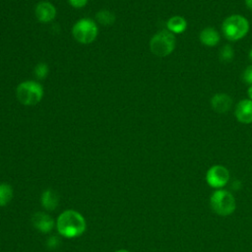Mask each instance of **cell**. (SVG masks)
Listing matches in <instances>:
<instances>
[{"instance_id": "cell-14", "label": "cell", "mask_w": 252, "mask_h": 252, "mask_svg": "<svg viewBox=\"0 0 252 252\" xmlns=\"http://www.w3.org/2000/svg\"><path fill=\"white\" fill-rule=\"evenodd\" d=\"M40 200H41L42 207L44 209H46L47 211L55 210L57 205H58V201H59L57 194L53 190H51V189L45 190L42 193Z\"/></svg>"}, {"instance_id": "cell-2", "label": "cell", "mask_w": 252, "mask_h": 252, "mask_svg": "<svg viewBox=\"0 0 252 252\" xmlns=\"http://www.w3.org/2000/svg\"><path fill=\"white\" fill-rule=\"evenodd\" d=\"M210 207L218 216L227 217L234 213L236 200L228 190L216 189L210 196Z\"/></svg>"}, {"instance_id": "cell-25", "label": "cell", "mask_w": 252, "mask_h": 252, "mask_svg": "<svg viewBox=\"0 0 252 252\" xmlns=\"http://www.w3.org/2000/svg\"><path fill=\"white\" fill-rule=\"evenodd\" d=\"M116 252H129V251H127V250H124V249H120V250H117Z\"/></svg>"}, {"instance_id": "cell-13", "label": "cell", "mask_w": 252, "mask_h": 252, "mask_svg": "<svg viewBox=\"0 0 252 252\" xmlns=\"http://www.w3.org/2000/svg\"><path fill=\"white\" fill-rule=\"evenodd\" d=\"M166 28L172 33H181L186 30L187 22L181 16H173L167 20Z\"/></svg>"}, {"instance_id": "cell-9", "label": "cell", "mask_w": 252, "mask_h": 252, "mask_svg": "<svg viewBox=\"0 0 252 252\" xmlns=\"http://www.w3.org/2000/svg\"><path fill=\"white\" fill-rule=\"evenodd\" d=\"M236 119L243 124L252 123V100L242 99L240 100L235 108Z\"/></svg>"}, {"instance_id": "cell-15", "label": "cell", "mask_w": 252, "mask_h": 252, "mask_svg": "<svg viewBox=\"0 0 252 252\" xmlns=\"http://www.w3.org/2000/svg\"><path fill=\"white\" fill-rule=\"evenodd\" d=\"M13 190L9 184H0V206H6L12 199Z\"/></svg>"}, {"instance_id": "cell-4", "label": "cell", "mask_w": 252, "mask_h": 252, "mask_svg": "<svg viewBox=\"0 0 252 252\" xmlns=\"http://www.w3.org/2000/svg\"><path fill=\"white\" fill-rule=\"evenodd\" d=\"M18 100L24 105H34L38 103L43 96V89L40 84L33 81L21 83L16 90Z\"/></svg>"}, {"instance_id": "cell-21", "label": "cell", "mask_w": 252, "mask_h": 252, "mask_svg": "<svg viewBox=\"0 0 252 252\" xmlns=\"http://www.w3.org/2000/svg\"><path fill=\"white\" fill-rule=\"evenodd\" d=\"M58 244H59V240H58V238H57L56 236H51V237H49L48 240H47V246H48L49 248H51V249L57 247Z\"/></svg>"}, {"instance_id": "cell-18", "label": "cell", "mask_w": 252, "mask_h": 252, "mask_svg": "<svg viewBox=\"0 0 252 252\" xmlns=\"http://www.w3.org/2000/svg\"><path fill=\"white\" fill-rule=\"evenodd\" d=\"M48 66L45 64V63H43V62H41V63H38L36 66H35V68H34V73H35V75H36V77L38 78V79H44V78H46V76H47V74H48Z\"/></svg>"}, {"instance_id": "cell-12", "label": "cell", "mask_w": 252, "mask_h": 252, "mask_svg": "<svg viewBox=\"0 0 252 252\" xmlns=\"http://www.w3.org/2000/svg\"><path fill=\"white\" fill-rule=\"evenodd\" d=\"M199 38L204 45L216 46L220 42V36L217 30L212 27H207L201 31Z\"/></svg>"}, {"instance_id": "cell-20", "label": "cell", "mask_w": 252, "mask_h": 252, "mask_svg": "<svg viewBox=\"0 0 252 252\" xmlns=\"http://www.w3.org/2000/svg\"><path fill=\"white\" fill-rule=\"evenodd\" d=\"M70 5L74 8H82L86 6L88 0H68Z\"/></svg>"}, {"instance_id": "cell-7", "label": "cell", "mask_w": 252, "mask_h": 252, "mask_svg": "<svg viewBox=\"0 0 252 252\" xmlns=\"http://www.w3.org/2000/svg\"><path fill=\"white\" fill-rule=\"evenodd\" d=\"M230 179L228 169L220 164L211 166L206 173V182L214 189H221Z\"/></svg>"}, {"instance_id": "cell-16", "label": "cell", "mask_w": 252, "mask_h": 252, "mask_svg": "<svg viewBox=\"0 0 252 252\" xmlns=\"http://www.w3.org/2000/svg\"><path fill=\"white\" fill-rule=\"evenodd\" d=\"M96 21L103 26H110L115 22V16L110 11L101 10L95 15Z\"/></svg>"}, {"instance_id": "cell-6", "label": "cell", "mask_w": 252, "mask_h": 252, "mask_svg": "<svg viewBox=\"0 0 252 252\" xmlns=\"http://www.w3.org/2000/svg\"><path fill=\"white\" fill-rule=\"evenodd\" d=\"M98 32L96 24L91 19L79 20L72 29L74 38L83 44H89L93 42Z\"/></svg>"}, {"instance_id": "cell-24", "label": "cell", "mask_w": 252, "mask_h": 252, "mask_svg": "<svg viewBox=\"0 0 252 252\" xmlns=\"http://www.w3.org/2000/svg\"><path fill=\"white\" fill-rule=\"evenodd\" d=\"M249 58H250V60L252 61V49H251L250 52H249Z\"/></svg>"}, {"instance_id": "cell-10", "label": "cell", "mask_w": 252, "mask_h": 252, "mask_svg": "<svg viewBox=\"0 0 252 252\" xmlns=\"http://www.w3.org/2000/svg\"><path fill=\"white\" fill-rule=\"evenodd\" d=\"M32 222L37 230L43 233L49 232L54 225V221L52 218L49 215L41 212H38L32 216Z\"/></svg>"}, {"instance_id": "cell-11", "label": "cell", "mask_w": 252, "mask_h": 252, "mask_svg": "<svg viewBox=\"0 0 252 252\" xmlns=\"http://www.w3.org/2000/svg\"><path fill=\"white\" fill-rule=\"evenodd\" d=\"M232 105V98L226 94H217L211 98V106L218 113H225Z\"/></svg>"}, {"instance_id": "cell-23", "label": "cell", "mask_w": 252, "mask_h": 252, "mask_svg": "<svg viewBox=\"0 0 252 252\" xmlns=\"http://www.w3.org/2000/svg\"><path fill=\"white\" fill-rule=\"evenodd\" d=\"M247 94H248V96H249V99L252 100V85H250V87L248 88V91H247Z\"/></svg>"}, {"instance_id": "cell-1", "label": "cell", "mask_w": 252, "mask_h": 252, "mask_svg": "<svg viewBox=\"0 0 252 252\" xmlns=\"http://www.w3.org/2000/svg\"><path fill=\"white\" fill-rule=\"evenodd\" d=\"M56 225L58 232L68 238L77 237L86 229L84 217L74 210H67L61 213L57 219Z\"/></svg>"}, {"instance_id": "cell-8", "label": "cell", "mask_w": 252, "mask_h": 252, "mask_svg": "<svg viewBox=\"0 0 252 252\" xmlns=\"http://www.w3.org/2000/svg\"><path fill=\"white\" fill-rule=\"evenodd\" d=\"M35 16L40 23L46 24L54 20L56 9L50 2H39L35 7Z\"/></svg>"}, {"instance_id": "cell-19", "label": "cell", "mask_w": 252, "mask_h": 252, "mask_svg": "<svg viewBox=\"0 0 252 252\" xmlns=\"http://www.w3.org/2000/svg\"><path fill=\"white\" fill-rule=\"evenodd\" d=\"M243 80L249 84V85H252V65H249L244 73H243Z\"/></svg>"}, {"instance_id": "cell-22", "label": "cell", "mask_w": 252, "mask_h": 252, "mask_svg": "<svg viewBox=\"0 0 252 252\" xmlns=\"http://www.w3.org/2000/svg\"><path fill=\"white\" fill-rule=\"evenodd\" d=\"M244 1H245V4H246L247 8L252 11V0H244Z\"/></svg>"}, {"instance_id": "cell-3", "label": "cell", "mask_w": 252, "mask_h": 252, "mask_svg": "<svg viewBox=\"0 0 252 252\" xmlns=\"http://www.w3.org/2000/svg\"><path fill=\"white\" fill-rule=\"evenodd\" d=\"M221 31L226 39L230 41L239 40L247 34L249 23L247 19L241 15H231L223 21Z\"/></svg>"}, {"instance_id": "cell-17", "label": "cell", "mask_w": 252, "mask_h": 252, "mask_svg": "<svg viewBox=\"0 0 252 252\" xmlns=\"http://www.w3.org/2000/svg\"><path fill=\"white\" fill-rule=\"evenodd\" d=\"M233 57H234V51L230 45L226 44L220 49V61L230 62L233 59Z\"/></svg>"}, {"instance_id": "cell-5", "label": "cell", "mask_w": 252, "mask_h": 252, "mask_svg": "<svg viewBox=\"0 0 252 252\" xmlns=\"http://www.w3.org/2000/svg\"><path fill=\"white\" fill-rule=\"evenodd\" d=\"M175 36L169 31H160L157 32L150 41L151 51L159 57L169 55L175 47Z\"/></svg>"}]
</instances>
